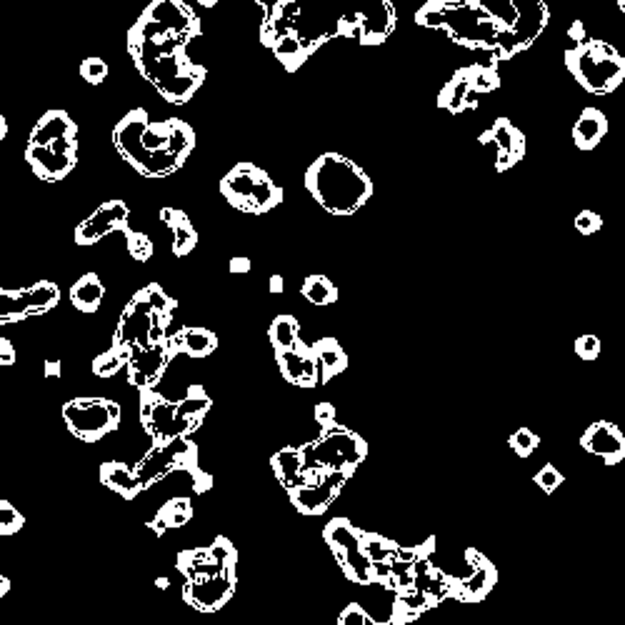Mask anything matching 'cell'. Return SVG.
<instances>
[{
    "label": "cell",
    "instance_id": "1",
    "mask_svg": "<svg viewBox=\"0 0 625 625\" xmlns=\"http://www.w3.org/2000/svg\"><path fill=\"white\" fill-rule=\"evenodd\" d=\"M201 33V18L185 0H151L128 28L130 61L143 80L170 105L193 101L208 78V68L188 55V45Z\"/></svg>",
    "mask_w": 625,
    "mask_h": 625
},
{
    "label": "cell",
    "instance_id": "2",
    "mask_svg": "<svg viewBox=\"0 0 625 625\" xmlns=\"http://www.w3.org/2000/svg\"><path fill=\"white\" fill-rule=\"evenodd\" d=\"M111 141L141 178L160 180L185 166L195 151V130L180 118L153 120L145 108H133L115 123Z\"/></svg>",
    "mask_w": 625,
    "mask_h": 625
},
{
    "label": "cell",
    "instance_id": "3",
    "mask_svg": "<svg viewBox=\"0 0 625 625\" xmlns=\"http://www.w3.org/2000/svg\"><path fill=\"white\" fill-rule=\"evenodd\" d=\"M360 36L363 23L353 0H278L260 21V45L270 51L278 38H293L308 58L328 40Z\"/></svg>",
    "mask_w": 625,
    "mask_h": 625
},
{
    "label": "cell",
    "instance_id": "4",
    "mask_svg": "<svg viewBox=\"0 0 625 625\" xmlns=\"http://www.w3.org/2000/svg\"><path fill=\"white\" fill-rule=\"evenodd\" d=\"M306 191L331 216L358 213L373 195V180L363 168L341 153H323L306 170Z\"/></svg>",
    "mask_w": 625,
    "mask_h": 625
},
{
    "label": "cell",
    "instance_id": "5",
    "mask_svg": "<svg viewBox=\"0 0 625 625\" xmlns=\"http://www.w3.org/2000/svg\"><path fill=\"white\" fill-rule=\"evenodd\" d=\"M415 23L443 30L453 43L471 51H493L506 23L490 13L483 0H428L415 13Z\"/></svg>",
    "mask_w": 625,
    "mask_h": 625
},
{
    "label": "cell",
    "instance_id": "6",
    "mask_svg": "<svg viewBox=\"0 0 625 625\" xmlns=\"http://www.w3.org/2000/svg\"><path fill=\"white\" fill-rule=\"evenodd\" d=\"M26 163L45 183L65 180L78 166V123L63 108L40 115L26 143Z\"/></svg>",
    "mask_w": 625,
    "mask_h": 625
},
{
    "label": "cell",
    "instance_id": "7",
    "mask_svg": "<svg viewBox=\"0 0 625 625\" xmlns=\"http://www.w3.org/2000/svg\"><path fill=\"white\" fill-rule=\"evenodd\" d=\"M178 303L158 285L148 283L133 295L113 333V348L126 358L136 348L160 343L170 335V323Z\"/></svg>",
    "mask_w": 625,
    "mask_h": 625
},
{
    "label": "cell",
    "instance_id": "8",
    "mask_svg": "<svg viewBox=\"0 0 625 625\" xmlns=\"http://www.w3.org/2000/svg\"><path fill=\"white\" fill-rule=\"evenodd\" d=\"M210 408L213 400L198 383L185 391L183 400H166L155 391H145L141 393V425L155 446H160L195 433Z\"/></svg>",
    "mask_w": 625,
    "mask_h": 625
},
{
    "label": "cell",
    "instance_id": "9",
    "mask_svg": "<svg viewBox=\"0 0 625 625\" xmlns=\"http://www.w3.org/2000/svg\"><path fill=\"white\" fill-rule=\"evenodd\" d=\"M565 68L580 83V88L593 95H611L625 80V55L611 43L586 38L565 51Z\"/></svg>",
    "mask_w": 625,
    "mask_h": 625
},
{
    "label": "cell",
    "instance_id": "10",
    "mask_svg": "<svg viewBox=\"0 0 625 625\" xmlns=\"http://www.w3.org/2000/svg\"><path fill=\"white\" fill-rule=\"evenodd\" d=\"M220 195L248 216H266L283 203V188L251 160H241L220 178Z\"/></svg>",
    "mask_w": 625,
    "mask_h": 625
},
{
    "label": "cell",
    "instance_id": "11",
    "mask_svg": "<svg viewBox=\"0 0 625 625\" xmlns=\"http://www.w3.org/2000/svg\"><path fill=\"white\" fill-rule=\"evenodd\" d=\"M300 453L313 471H343L353 475L360 463L368 458V443L338 423L331 431H323L316 440L303 443Z\"/></svg>",
    "mask_w": 625,
    "mask_h": 625
},
{
    "label": "cell",
    "instance_id": "12",
    "mask_svg": "<svg viewBox=\"0 0 625 625\" xmlns=\"http://www.w3.org/2000/svg\"><path fill=\"white\" fill-rule=\"evenodd\" d=\"M513 5V21L506 23V30L500 33L498 45L490 51V58L500 61H511L513 55L528 51L540 33L546 30L550 21V11L546 0H508Z\"/></svg>",
    "mask_w": 625,
    "mask_h": 625
},
{
    "label": "cell",
    "instance_id": "13",
    "mask_svg": "<svg viewBox=\"0 0 625 625\" xmlns=\"http://www.w3.org/2000/svg\"><path fill=\"white\" fill-rule=\"evenodd\" d=\"M363 533L358 525L348 518H333L331 523L323 528V540L333 550V558L338 561L343 575L360 588L373 586V565L363 550Z\"/></svg>",
    "mask_w": 625,
    "mask_h": 625
},
{
    "label": "cell",
    "instance_id": "14",
    "mask_svg": "<svg viewBox=\"0 0 625 625\" xmlns=\"http://www.w3.org/2000/svg\"><path fill=\"white\" fill-rule=\"evenodd\" d=\"M68 431L83 443H98L120 428V406L108 398H76L63 406Z\"/></svg>",
    "mask_w": 625,
    "mask_h": 625
},
{
    "label": "cell",
    "instance_id": "15",
    "mask_svg": "<svg viewBox=\"0 0 625 625\" xmlns=\"http://www.w3.org/2000/svg\"><path fill=\"white\" fill-rule=\"evenodd\" d=\"M193 463H198V446L191 438H178L170 443L153 446V450H148L145 458L138 460V465L133 471H136V478H138L143 490H148L155 483L176 475Z\"/></svg>",
    "mask_w": 625,
    "mask_h": 625
},
{
    "label": "cell",
    "instance_id": "16",
    "mask_svg": "<svg viewBox=\"0 0 625 625\" xmlns=\"http://www.w3.org/2000/svg\"><path fill=\"white\" fill-rule=\"evenodd\" d=\"M58 300H61V288L51 281H38L15 291L0 288V325L45 316L58 306Z\"/></svg>",
    "mask_w": 625,
    "mask_h": 625
},
{
    "label": "cell",
    "instance_id": "17",
    "mask_svg": "<svg viewBox=\"0 0 625 625\" xmlns=\"http://www.w3.org/2000/svg\"><path fill=\"white\" fill-rule=\"evenodd\" d=\"M176 568L185 580H201L216 573H238V550L228 538H216L208 548L180 550Z\"/></svg>",
    "mask_w": 625,
    "mask_h": 625
},
{
    "label": "cell",
    "instance_id": "18",
    "mask_svg": "<svg viewBox=\"0 0 625 625\" xmlns=\"http://www.w3.org/2000/svg\"><path fill=\"white\" fill-rule=\"evenodd\" d=\"M178 356L176 345H173V333L160 343L148 345V348H136L126 356V373H128V383L138 388L141 393L155 391V385L160 383V378L166 375L168 366L173 363V358Z\"/></svg>",
    "mask_w": 625,
    "mask_h": 625
},
{
    "label": "cell",
    "instance_id": "19",
    "mask_svg": "<svg viewBox=\"0 0 625 625\" xmlns=\"http://www.w3.org/2000/svg\"><path fill=\"white\" fill-rule=\"evenodd\" d=\"M465 563H468V573L453 578L450 575V588L453 596L450 600H463V603H481L488 598V593L498 583V568L485 558L481 550L468 548L465 550Z\"/></svg>",
    "mask_w": 625,
    "mask_h": 625
},
{
    "label": "cell",
    "instance_id": "20",
    "mask_svg": "<svg viewBox=\"0 0 625 625\" xmlns=\"http://www.w3.org/2000/svg\"><path fill=\"white\" fill-rule=\"evenodd\" d=\"M130 228V208L126 201H105L86 220H80L73 233V241L83 248L101 243L111 233H126Z\"/></svg>",
    "mask_w": 625,
    "mask_h": 625
},
{
    "label": "cell",
    "instance_id": "21",
    "mask_svg": "<svg viewBox=\"0 0 625 625\" xmlns=\"http://www.w3.org/2000/svg\"><path fill=\"white\" fill-rule=\"evenodd\" d=\"M348 473L343 471H323L316 478L310 481L303 488H298L293 493H288L293 506L300 511V515H308V518H316V515H323L333 506V500L341 496V490L348 483Z\"/></svg>",
    "mask_w": 625,
    "mask_h": 625
},
{
    "label": "cell",
    "instance_id": "22",
    "mask_svg": "<svg viewBox=\"0 0 625 625\" xmlns=\"http://www.w3.org/2000/svg\"><path fill=\"white\" fill-rule=\"evenodd\" d=\"M481 145L490 151L493 166L500 173L518 166L525 155V136L521 133V128L513 126L508 118H498L490 128L483 130L481 133Z\"/></svg>",
    "mask_w": 625,
    "mask_h": 625
},
{
    "label": "cell",
    "instance_id": "23",
    "mask_svg": "<svg viewBox=\"0 0 625 625\" xmlns=\"http://www.w3.org/2000/svg\"><path fill=\"white\" fill-rule=\"evenodd\" d=\"M235 586H238V573H216L201 580H185L183 600L195 611L216 613L233 598Z\"/></svg>",
    "mask_w": 625,
    "mask_h": 625
},
{
    "label": "cell",
    "instance_id": "24",
    "mask_svg": "<svg viewBox=\"0 0 625 625\" xmlns=\"http://www.w3.org/2000/svg\"><path fill=\"white\" fill-rule=\"evenodd\" d=\"M580 448L600 458L605 465L625 460V433L611 421H596L580 435Z\"/></svg>",
    "mask_w": 625,
    "mask_h": 625
},
{
    "label": "cell",
    "instance_id": "25",
    "mask_svg": "<svg viewBox=\"0 0 625 625\" xmlns=\"http://www.w3.org/2000/svg\"><path fill=\"white\" fill-rule=\"evenodd\" d=\"M353 5L363 23V45H381L396 30V11L391 0H353Z\"/></svg>",
    "mask_w": 625,
    "mask_h": 625
},
{
    "label": "cell",
    "instance_id": "26",
    "mask_svg": "<svg viewBox=\"0 0 625 625\" xmlns=\"http://www.w3.org/2000/svg\"><path fill=\"white\" fill-rule=\"evenodd\" d=\"M278 368H281L283 381H288L291 385H300V388H316L318 381V366H316V356L313 348L306 345L303 341L291 348V350H281L275 353Z\"/></svg>",
    "mask_w": 625,
    "mask_h": 625
},
{
    "label": "cell",
    "instance_id": "27",
    "mask_svg": "<svg viewBox=\"0 0 625 625\" xmlns=\"http://www.w3.org/2000/svg\"><path fill=\"white\" fill-rule=\"evenodd\" d=\"M270 465H273L275 478L281 481V485L288 490V493H293V490L303 488V485H308L310 481H316L320 473H323V471H313V468H308L306 460H303V453H300V448H295V446L281 448L278 453H273Z\"/></svg>",
    "mask_w": 625,
    "mask_h": 625
},
{
    "label": "cell",
    "instance_id": "28",
    "mask_svg": "<svg viewBox=\"0 0 625 625\" xmlns=\"http://www.w3.org/2000/svg\"><path fill=\"white\" fill-rule=\"evenodd\" d=\"M478 101H481V93L473 88L471 80H468L463 68L453 73V78L448 80L446 86H443V90H440V95H438V105L453 115L478 108Z\"/></svg>",
    "mask_w": 625,
    "mask_h": 625
},
{
    "label": "cell",
    "instance_id": "29",
    "mask_svg": "<svg viewBox=\"0 0 625 625\" xmlns=\"http://www.w3.org/2000/svg\"><path fill=\"white\" fill-rule=\"evenodd\" d=\"M160 220L170 230V248L173 256L185 258L191 256L198 245V230L191 223V218L185 216L178 208H160Z\"/></svg>",
    "mask_w": 625,
    "mask_h": 625
},
{
    "label": "cell",
    "instance_id": "30",
    "mask_svg": "<svg viewBox=\"0 0 625 625\" xmlns=\"http://www.w3.org/2000/svg\"><path fill=\"white\" fill-rule=\"evenodd\" d=\"M608 136V118L598 108H583L573 126V143L580 151H596Z\"/></svg>",
    "mask_w": 625,
    "mask_h": 625
},
{
    "label": "cell",
    "instance_id": "31",
    "mask_svg": "<svg viewBox=\"0 0 625 625\" xmlns=\"http://www.w3.org/2000/svg\"><path fill=\"white\" fill-rule=\"evenodd\" d=\"M173 345L178 350V356H188L201 360L216 353L218 335L208 328H195V325H183L173 333Z\"/></svg>",
    "mask_w": 625,
    "mask_h": 625
},
{
    "label": "cell",
    "instance_id": "32",
    "mask_svg": "<svg viewBox=\"0 0 625 625\" xmlns=\"http://www.w3.org/2000/svg\"><path fill=\"white\" fill-rule=\"evenodd\" d=\"M310 348H313V356H316L320 383H328L335 375H341V373L348 370V356H345V350L335 338H323V341L313 343Z\"/></svg>",
    "mask_w": 625,
    "mask_h": 625
},
{
    "label": "cell",
    "instance_id": "33",
    "mask_svg": "<svg viewBox=\"0 0 625 625\" xmlns=\"http://www.w3.org/2000/svg\"><path fill=\"white\" fill-rule=\"evenodd\" d=\"M101 483L105 485L108 490H113L115 496L126 498V500H133L138 493H143L141 483H138V478H136V471L128 468V465H123V463H118V460L103 463Z\"/></svg>",
    "mask_w": 625,
    "mask_h": 625
},
{
    "label": "cell",
    "instance_id": "34",
    "mask_svg": "<svg viewBox=\"0 0 625 625\" xmlns=\"http://www.w3.org/2000/svg\"><path fill=\"white\" fill-rule=\"evenodd\" d=\"M193 518V503L188 498H170L168 503L160 506V511L155 513V518L148 523L155 536H166L168 530L183 528Z\"/></svg>",
    "mask_w": 625,
    "mask_h": 625
},
{
    "label": "cell",
    "instance_id": "35",
    "mask_svg": "<svg viewBox=\"0 0 625 625\" xmlns=\"http://www.w3.org/2000/svg\"><path fill=\"white\" fill-rule=\"evenodd\" d=\"M103 298H105V285L98 273H86L70 285V303L80 313H88V316L95 313L101 308Z\"/></svg>",
    "mask_w": 625,
    "mask_h": 625
},
{
    "label": "cell",
    "instance_id": "36",
    "mask_svg": "<svg viewBox=\"0 0 625 625\" xmlns=\"http://www.w3.org/2000/svg\"><path fill=\"white\" fill-rule=\"evenodd\" d=\"M268 338L275 353L291 350V348H295V345L300 343V323H298L293 316L283 313V316H278V318L270 323Z\"/></svg>",
    "mask_w": 625,
    "mask_h": 625
},
{
    "label": "cell",
    "instance_id": "37",
    "mask_svg": "<svg viewBox=\"0 0 625 625\" xmlns=\"http://www.w3.org/2000/svg\"><path fill=\"white\" fill-rule=\"evenodd\" d=\"M300 295L306 298L310 306H333L338 300V288L328 275H308L303 285H300Z\"/></svg>",
    "mask_w": 625,
    "mask_h": 625
},
{
    "label": "cell",
    "instance_id": "38",
    "mask_svg": "<svg viewBox=\"0 0 625 625\" xmlns=\"http://www.w3.org/2000/svg\"><path fill=\"white\" fill-rule=\"evenodd\" d=\"M463 70H465L473 88L478 90L481 95H488V93L500 88V73H498V63L493 58H488L485 63L465 65Z\"/></svg>",
    "mask_w": 625,
    "mask_h": 625
},
{
    "label": "cell",
    "instance_id": "39",
    "mask_svg": "<svg viewBox=\"0 0 625 625\" xmlns=\"http://www.w3.org/2000/svg\"><path fill=\"white\" fill-rule=\"evenodd\" d=\"M363 550H366L370 565H373V563L396 561L398 553H400V546H398L396 540L381 536V533H368L366 530L363 533Z\"/></svg>",
    "mask_w": 625,
    "mask_h": 625
},
{
    "label": "cell",
    "instance_id": "40",
    "mask_svg": "<svg viewBox=\"0 0 625 625\" xmlns=\"http://www.w3.org/2000/svg\"><path fill=\"white\" fill-rule=\"evenodd\" d=\"M123 238H126V248H128V253L133 260L148 263V260L153 258V241H151L145 233L128 228L126 233H123Z\"/></svg>",
    "mask_w": 625,
    "mask_h": 625
},
{
    "label": "cell",
    "instance_id": "41",
    "mask_svg": "<svg viewBox=\"0 0 625 625\" xmlns=\"http://www.w3.org/2000/svg\"><path fill=\"white\" fill-rule=\"evenodd\" d=\"M120 368H126V358L120 356L113 345L93 360V375H98V378H113L120 373Z\"/></svg>",
    "mask_w": 625,
    "mask_h": 625
},
{
    "label": "cell",
    "instance_id": "42",
    "mask_svg": "<svg viewBox=\"0 0 625 625\" xmlns=\"http://www.w3.org/2000/svg\"><path fill=\"white\" fill-rule=\"evenodd\" d=\"M508 443H511L515 456H521V458H530V456L538 450V446H540V438H538V433H533L530 428H518V431L508 438Z\"/></svg>",
    "mask_w": 625,
    "mask_h": 625
},
{
    "label": "cell",
    "instance_id": "43",
    "mask_svg": "<svg viewBox=\"0 0 625 625\" xmlns=\"http://www.w3.org/2000/svg\"><path fill=\"white\" fill-rule=\"evenodd\" d=\"M338 625H403V623H381L370 615L360 603H348L343 611H341V618H338Z\"/></svg>",
    "mask_w": 625,
    "mask_h": 625
},
{
    "label": "cell",
    "instance_id": "44",
    "mask_svg": "<svg viewBox=\"0 0 625 625\" xmlns=\"http://www.w3.org/2000/svg\"><path fill=\"white\" fill-rule=\"evenodd\" d=\"M26 525V518L8 500H0V536H15Z\"/></svg>",
    "mask_w": 625,
    "mask_h": 625
},
{
    "label": "cell",
    "instance_id": "45",
    "mask_svg": "<svg viewBox=\"0 0 625 625\" xmlns=\"http://www.w3.org/2000/svg\"><path fill=\"white\" fill-rule=\"evenodd\" d=\"M108 73H111L108 63H105L103 58H95V55H90V58H86V61L80 63V78H83L88 86H101L103 80L108 78Z\"/></svg>",
    "mask_w": 625,
    "mask_h": 625
},
{
    "label": "cell",
    "instance_id": "46",
    "mask_svg": "<svg viewBox=\"0 0 625 625\" xmlns=\"http://www.w3.org/2000/svg\"><path fill=\"white\" fill-rule=\"evenodd\" d=\"M536 483L543 493H555L563 483V473L558 471L553 463H546V465L536 473Z\"/></svg>",
    "mask_w": 625,
    "mask_h": 625
},
{
    "label": "cell",
    "instance_id": "47",
    "mask_svg": "<svg viewBox=\"0 0 625 625\" xmlns=\"http://www.w3.org/2000/svg\"><path fill=\"white\" fill-rule=\"evenodd\" d=\"M600 228H603V220H600V216L596 210H580V213L575 216V230H578L580 235H593V233H598Z\"/></svg>",
    "mask_w": 625,
    "mask_h": 625
},
{
    "label": "cell",
    "instance_id": "48",
    "mask_svg": "<svg viewBox=\"0 0 625 625\" xmlns=\"http://www.w3.org/2000/svg\"><path fill=\"white\" fill-rule=\"evenodd\" d=\"M313 415H316V423L320 425V433L323 431H331V428H335L338 425V410H335V406L333 403H318L316 408H313Z\"/></svg>",
    "mask_w": 625,
    "mask_h": 625
},
{
    "label": "cell",
    "instance_id": "49",
    "mask_svg": "<svg viewBox=\"0 0 625 625\" xmlns=\"http://www.w3.org/2000/svg\"><path fill=\"white\" fill-rule=\"evenodd\" d=\"M575 353L583 360H596L600 356V338L598 335H580L575 341Z\"/></svg>",
    "mask_w": 625,
    "mask_h": 625
},
{
    "label": "cell",
    "instance_id": "50",
    "mask_svg": "<svg viewBox=\"0 0 625 625\" xmlns=\"http://www.w3.org/2000/svg\"><path fill=\"white\" fill-rule=\"evenodd\" d=\"M15 363V348L11 345V341H5L0 335V366H13Z\"/></svg>",
    "mask_w": 625,
    "mask_h": 625
},
{
    "label": "cell",
    "instance_id": "51",
    "mask_svg": "<svg viewBox=\"0 0 625 625\" xmlns=\"http://www.w3.org/2000/svg\"><path fill=\"white\" fill-rule=\"evenodd\" d=\"M230 273H251V260L248 258H243V256H235V258H230Z\"/></svg>",
    "mask_w": 625,
    "mask_h": 625
},
{
    "label": "cell",
    "instance_id": "52",
    "mask_svg": "<svg viewBox=\"0 0 625 625\" xmlns=\"http://www.w3.org/2000/svg\"><path fill=\"white\" fill-rule=\"evenodd\" d=\"M568 38L573 40V45L575 43H580V40H586V26H583L580 21H575L573 26L568 28Z\"/></svg>",
    "mask_w": 625,
    "mask_h": 625
},
{
    "label": "cell",
    "instance_id": "53",
    "mask_svg": "<svg viewBox=\"0 0 625 625\" xmlns=\"http://www.w3.org/2000/svg\"><path fill=\"white\" fill-rule=\"evenodd\" d=\"M268 291H270V293H273V295H281L283 291H285V283H283L281 275H273V278H270Z\"/></svg>",
    "mask_w": 625,
    "mask_h": 625
},
{
    "label": "cell",
    "instance_id": "54",
    "mask_svg": "<svg viewBox=\"0 0 625 625\" xmlns=\"http://www.w3.org/2000/svg\"><path fill=\"white\" fill-rule=\"evenodd\" d=\"M61 375V363L58 360H48L45 363V378H58Z\"/></svg>",
    "mask_w": 625,
    "mask_h": 625
},
{
    "label": "cell",
    "instance_id": "55",
    "mask_svg": "<svg viewBox=\"0 0 625 625\" xmlns=\"http://www.w3.org/2000/svg\"><path fill=\"white\" fill-rule=\"evenodd\" d=\"M253 3H256V5H260V8H263V15H268L270 11L275 8V3H278V0H253Z\"/></svg>",
    "mask_w": 625,
    "mask_h": 625
},
{
    "label": "cell",
    "instance_id": "56",
    "mask_svg": "<svg viewBox=\"0 0 625 625\" xmlns=\"http://www.w3.org/2000/svg\"><path fill=\"white\" fill-rule=\"evenodd\" d=\"M8 590H11V580L5 575H0V600L8 596Z\"/></svg>",
    "mask_w": 625,
    "mask_h": 625
},
{
    "label": "cell",
    "instance_id": "57",
    "mask_svg": "<svg viewBox=\"0 0 625 625\" xmlns=\"http://www.w3.org/2000/svg\"><path fill=\"white\" fill-rule=\"evenodd\" d=\"M5 136H8V120H5V115L0 113V141H5Z\"/></svg>",
    "mask_w": 625,
    "mask_h": 625
},
{
    "label": "cell",
    "instance_id": "58",
    "mask_svg": "<svg viewBox=\"0 0 625 625\" xmlns=\"http://www.w3.org/2000/svg\"><path fill=\"white\" fill-rule=\"evenodd\" d=\"M195 3H198L201 8H208V11H210V8H216L220 0H195Z\"/></svg>",
    "mask_w": 625,
    "mask_h": 625
},
{
    "label": "cell",
    "instance_id": "59",
    "mask_svg": "<svg viewBox=\"0 0 625 625\" xmlns=\"http://www.w3.org/2000/svg\"><path fill=\"white\" fill-rule=\"evenodd\" d=\"M155 586L160 588V590H168V588H170V580H168V578H158V580H155Z\"/></svg>",
    "mask_w": 625,
    "mask_h": 625
},
{
    "label": "cell",
    "instance_id": "60",
    "mask_svg": "<svg viewBox=\"0 0 625 625\" xmlns=\"http://www.w3.org/2000/svg\"><path fill=\"white\" fill-rule=\"evenodd\" d=\"M615 3H618V8L625 13V0H615Z\"/></svg>",
    "mask_w": 625,
    "mask_h": 625
},
{
    "label": "cell",
    "instance_id": "61",
    "mask_svg": "<svg viewBox=\"0 0 625 625\" xmlns=\"http://www.w3.org/2000/svg\"><path fill=\"white\" fill-rule=\"evenodd\" d=\"M623 141H625V133H623Z\"/></svg>",
    "mask_w": 625,
    "mask_h": 625
}]
</instances>
